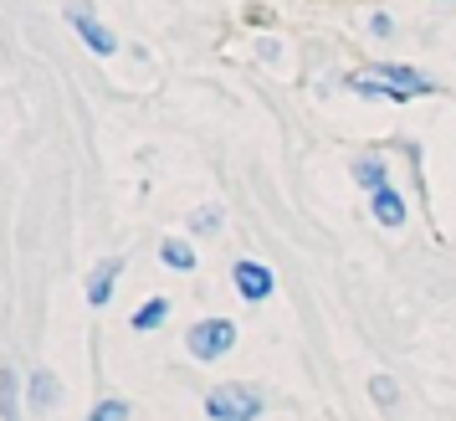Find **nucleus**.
<instances>
[{"mask_svg":"<svg viewBox=\"0 0 456 421\" xmlns=\"http://www.w3.org/2000/svg\"><path fill=\"white\" fill-rule=\"evenodd\" d=\"M221 206H200L195 216H190V236H221Z\"/></svg>","mask_w":456,"mask_h":421,"instance_id":"13","label":"nucleus"},{"mask_svg":"<svg viewBox=\"0 0 456 421\" xmlns=\"http://www.w3.org/2000/svg\"><path fill=\"white\" fill-rule=\"evenodd\" d=\"M370 216L379 221V227H405V216H411V206H405V195H400V186H385L370 195Z\"/></svg>","mask_w":456,"mask_h":421,"instance_id":"7","label":"nucleus"},{"mask_svg":"<svg viewBox=\"0 0 456 421\" xmlns=\"http://www.w3.org/2000/svg\"><path fill=\"white\" fill-rule=\"evenodd\" d=\"M370 37H379V42H390V37H395L390 11H374V16H370Z\"/></svg>","mask_w":456,"mask_h":421,"instance_id":"16","label":"nucleus"},{"mask_svg":"<svg viewBox=\"0 0 456 421\" xmlns=\"http://www.w3.org/2000/svg\"><path fill=\"white\" fill-rule=\"evenodd\" d=\"M159 262H165L169 273H195V242H185V236H165L159 242Z\"/></svg>","mask_w":456,"mask_h":421,"instance_id":"12","label":"nucleus"},{"mask_svg":"<svg viewBox=\"0 0 456 421\" xmlns=\"http://www.w3.org/2000/svg\"><path fill=\"white\" fill-rule=\"evenodd\" d=\"M370 72H379L385 83H395L405 98H426V93L436 87L431 78H426L420 67H411V62H385V57H379V62H370Z\"/></svg>","mask_w":456,"mask_h":421,"instance_id":"5","label":"nucleus"},{"mask_svg":"<svg viewBox=\"0 0 456 421\" xmlns=\"http://www.w3.org/2000/svg\"><path fill=\"white\" fill-rule=\"evenodd\" d=\"M370 396H374V406H379V411H395L400 391H395V380H390V376H374V380H370Z\"/></svg>","mask_w":456,"mask_h":421,"instance_id":"15","label":"nucleus"},{"mask_svg":"<svg viewBox=\"0 0 456 421\" xmlns=\"http://www.w3.org/2000/svg\"><path fill=\"white\" fill-rule=\"evenodd\" d=\"M118 277H124V257H103V262L87 273V309H108Z\"/></svg>","mask_w":456,"mask_h":421,"instance_id":"6","label":"nucleus"},{"mask_svg":"<svg viewBox=\"0 0 456 421\" xmlns=\"http://www.w3.org/2000/svg\"><path fill=\"white\" fill-rule=\"evenodd\" d=\"M262 411H267V396H262V385H247V380L210 385V396H206L210 421H256Z\"/></svg>","mask_w":456,"mask_h":421,"instance_id":"1","label":"nucleus"},{"mask_svg":"<svg viewBox=\"0 0 456 421\" xmlns=\"http://www.w3.org/2000/svg\"><path fill=\"white\" fill-rule=\"evenodd\" d=\"M169 314H175V303H169V298H149V303L134 309L128 329H134V334H154V329H165V324H169Z\"/></svg>","mask_w":456,"mask_h":421,"instance_id":"10","label":"nucleus"},{"mask_svg":"<svg viewBox=\"0 0 456 421\" xmlns=\"http://www.w3.org/2000/svg\"><path fill=\"white\" fill-rule=\"evenodd\" d=\"M87 421H128V400L118 396H103L93 411H87Z\"/></svg>","mask_w":456,"mask_h":421,"instance_id":"14","label":"nucleus"},{"mask_svg":"<svg viewBox=\"0 0 456 421\" xmlns=\"http://www.w3.org/2000/svg\"><path fill=\"white\" fill-rule=\"evenodd\" d=\"M354 180H359V190H364V195L385 190V186H390V165H385V154H379V149L359 154V160H354Z\"/></svg>","mask_w":456,"mask_h":421,"instance_id":"8","label":"nucleus"},{"mask_svg":"<svg viewBox=\"0 0 456 421\" xmlns=\"http://www.w3.org/2000/svg\"><path fill=\"white\" fill-rule=\"evenodd\" d=\"M231 288L241 303H267L277 293V273H272L267 262H256V257H236L231 262Z\"/></svg>","mask_w":456,"mask_h":421,"instance_id":"3","label":"nucleus"},{"mask_svg":"<svg viewBox=\"0 0 456 421\" xmlns=\"http://www.w3.org/2000/svg\"><path fill=\"white\" fill-rule=\"evenodd\" d=\"M21 400H26V380L16 376V365L0 370V421H21Z\"/></svg>","mask_w":456,"mask_h":421,"instance_id":"9","label":"nucleus"},{"mask_svg":"<svg viewBox=\"0 0 456 421\" xmlns=\"http://www.w3.org/2000/svg\"><path fill=\"white\" fill-rule=\"evenodd\" d=\"M185 350L195 365H216V359H226L231 350H236V324L221 314H210V318H195L190 324V334H185Z\"/></svg>","mask_w":456,"mask_h":421,"instance_id":"2","label":"nucleus"},{"mask_svg":"<svg viewBox=\"0 0 456 421\" xmlns=\"http://www.w3.org/2000/svg\"><path fill=\"white\" fill-rule=\"evenodd\" d=\"M67 16H72V31L83 37L87 52H98V57H113V52H118V37L108 31L103 16H98V11H93L87 0H72V11H67Z\"/></svg>","mask_w":456,"mask_h":421,"instance_id":"4","label":"nucleus"},{"mask_svg":"<svg viewBox=\"0 0 456 421\" xmlns=\"http://www.w3.org/2000/svg\"><path fill=\"white\" fill-rule=\"evenodd\" d=\"M26 400H31V411H52V406L62 400L57 376H52V370H31V380H26Z\"/></svg>","mask_w":456,"mask_h":421,"instance_id":"11","label":"nucleus"}]
</instances>
